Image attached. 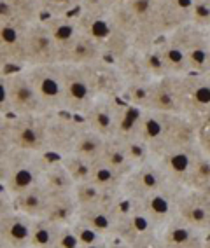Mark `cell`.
I'll return each mask as SVG.
<instances>
[{"label":"cell","instance_id":"cell-53","mask_svg":"<svg viewBox=\"0 0 210 248\" xmlns=\"http://www.w3.org/2000/svg\"><path fill=\"white\" fill-rule=\"evenodd\" d=\"M2 247H4V243H2V241H0V248H2Z\"/></svg>","mask_w":210,"mask_h":248},{"label":"cell","instance_id":"cell-49","mask_svg":"<svg viewBox=\"0 0 210 248\" xmlns=\"http://www.w3.org/2000/svg\"><path fill=\"white\" fill-rule=\"evenodd\" d=\"M130 0H102V4L107 7V9H114V7H119V5L126 4Z\"/></svg>","mask_w":210,"mask_h":248},{"label":"cell","instance_id":"cell-55","mask_svg":"<svg viewBox=\"0 0 210 248\" xmlns=\"http://www.w3.org/2000/svg\"><path fill=\"white\" fill-rule=\"evenodd\" d=\"M209 39H210V31H209Z\"/></svg>","mask_w":210,"mask_h":248},{"label":"cell","instance_id":"cell-15","mask_svg":"<svg viewBox=\"0 0 210 248\" xmlns=\"http://www.w3.org/2000/svg\"><path fill=\"white\" fill-rule=\"evenodd\" d=\"M193 0H156L152 16V35L160 40L191 21Z\"/></svg>","mask_w":210,"mask_h":248},{"label":"cell","instance_id":"cell-23","mask_svg":"<svg viewBox=\"0 0 210 248\" xmlns=\"http://www.w3.org/2000/svg\"><path fill=\"white\" fill-rule=\"evenodd\" d=\"M117 72H119L121 79L125 82V88L128 86H137V84H145L151 82L152 77L149 76L145 62H144V54L140 49H128L125 54H121L117 60H114Z\"/></svg>","mask_w":210,"mask_h":248},{"label":"cell","instance_id":"cell-4","mask_svg":"<svg viewBox=\"0 0 210 248\" xmlns=\"http://www.w3.org/2000/svg\"><path fill=\"white\" fill-rule=\"evenodd\" d=\"M49 115H9L11 143L16 151L48 154V121Z\"/></svg>","mask_w":210,"mask_h":248},{"label":"cell","instance_id":"cell-29","mask_svg":"<svg viewBox=\"0 0 210 248\" xmlns=\"http://www.w3.org/2000/svg\"><path fill=\"white\" fill-rule=\"evenodd\" d=\"M144 112L145 110L137 108V107L123 102L119 98L114 140L123 142V140H130V138H139V129H140V123H142Z\"/></svg>","mask_w":210,"mask_h":248},{"label":"cell","instance_id":"cell-8","mask_svg":"<svg viewBox=\"0 0 210 248\" xmlns=\"http://www.w3.org/2000/svg\"><path fill=\"white\" fill-rule=\"evenodd\" d=\"M27 76L39 94L40 102L46 107L48 114L63 112V74L62 65H39L25 67Z\"/></svg>","mask_w":210,"mask_h":248},{"label":"cell","instance_id":"cell-35","mask_svg":"<svg viewBox=\"0 0 210 248\" xmlns=\"http://www.w3.org/2000/svg\"><path fill=\"white\" fill-rule=\"evenodd\" d=\"M125 175H121L119 171L112 170L111 166H107L102 161L93 163V170H91V178L90 182H93L95 186L100 187L105 192H121L123 182H125Z\"/></svg>","mask_w":210,"mask_h":248},{"label":"cell","instance_id":"cell-46","mask_svg":"<svg viewBox=\"0 0 210 248\" xmlns=\"http://www.w3.org/2000/svg\"><path fill=\"white\" fill-rule=\"evenodd\" d=\"M54 248H81L79 239H77L72 226H62Z\"/></svg>","mask_w":210,"mask_h":248},{"label":"cell","instance_id":"cell-30","mask_svg":"<svg viewBox=\"0 0 210 248\" xmlns=\"http://www.w3.org/2000/svg\"><path fill=\"white\" fill-rule=\"evenodd\" d=\"M156 46L161 58H163V63H165L168 76H174V77L188 76L189 65H188V60H186V54L182 53V49L175 44L170 37L168 35L161 37L160 40H156Z\"/></svg>","mask_w":210,"mask_h":248},{"label":"cell","instance_id":"cell-36","mask_svg":"<svg viewBox=\"0 0 210 248\" xmlns=\"http://www.w3.org/2000/svg\"><path fill=\"white\" fill-rule=\"evenodd\" d=\"M186 189H193V191L210 196V157L203 154L201 149L196 161H194V166H193L191 177H189Z\"/></svg>","mask_w":210,"mask_h":248},{"label":"cell","instance_id":"cell-47","mask_svg":"<svg viewBox=\"0 0 210 248\" xmlns=\"http://www.w3.org/2000/svg\"><path fill=\"white\" fill-rule=\"evenodd\" d=\"M198 145L210 157V121L200 124V133H198Z\"/></svg>","mask_w":210,"mask_h":248},{"label":"cell","instance_id":"cell-7","mask_svg":"<svg viewBox=\"0 0 210 248\" xmlns=\"http://www.w3.org/2000/svg\"><path fill=\"white\" fill-rule=\"evenodd\" d=\"M79 31L82 35L90 37L98 42L105 51V46L117 31L116 25L112 21L111 9L102 4V0H84L82 5L74 14Z\"/></svg>","mask_w":210,"mask_h":248},{"label":"cell","instance_id":"cell-54","mask_svg":"<svg viewBox=\"0 0 210 248\" xmlns=\"http://www.w3.org/2000/svg\"><path fill=\"white\" fill-rule=\"evenodd\" d=\"M207 236H209V238H210V229H209V232H207Z\"/></svg>","mask_w":210,"mask_h":248},{"label":"cell","instance_id":"cell-26","mask_svg":"<svg viewBox=\"0 0 210 248\" xmlns=\"http://www.w3.org/2000/svg\"><path fill=\"white\" fill-rule=\"evenodd\" d=\"M107 60L103 47L95 42L93 39L86 37L81 33L77 37V40L74 42V46L70 47L65 58L62 60L60 65H77V67H93L97 63Z\"/></svg>","mask_w":210,"mask_h":248},{"label":"cell","instance_id":"cell-32","mask_svg":"<svg viewBox=\"0 0 210 248\" xmlns=\"http://www.w3.org/2000/svg\"><path fill=\"white\" fill-rule=\"evenodd\" d=\"M42 186L49 192H68L74 191V180L67 173L65 166L62 164L60 157H49V163L46 166L42 175Z\"/></svg>","mask_w":210,"mask_h":248},{"label":"cell","instance_id":"cell-3","mask_svg":"<svg viewBox=\"0 0 210 248\" xmlns=\"http://www.w3.org/2000/svg\"><path fill=\"white\" fill-rule=\"evenodd\" d=\"M63 74V112L82 117L91 103L98 98L90 67L62 65Z\"/></svg>","mask_w":210,"mask_h":248},{"label":"cell","instance_id":"cell-41","mask_svg":"<svg viewBox=\"0 0 210 248\" xmlns=\"http://www.w3.org/2000/svg\"><path fill=\"white\" fill-rule=\"evenodd\" d=\"M144 54V62H145V67H147L149 76L154 79H161V77H168V72H166L165 63H163V58H161L160 51H158L156 42L149 47L142 49Z\"/></svg>","mask_w":210,"mask_h":248},{"label":"cell","instance_id":"cell-37","mask_svg":"<svg viewBox=\"0 0 210 248\" xmlns=\"http://www.w3.org/2000/svg\"><path fill=\"white\" fill-rule=\"evenodd\" d=\"M100 161L105 163L107 166H111L112 170L119 171L121 175H125V177L133 170V164H131L130 159H128V155H126L123 145H121L117 140H114V138H111V140L107 142L105 151H103Z\"/></svg>","mask_w":210,"mask_h":248},{"label":"cell","instance_id":"cell-13","mask_svg":"<svg viewBox=\"0 0 210 248\" xmlns=\"http://www.w3.org/2000/svg\"><path fill=\"white\" fill-rule=\"evenodd\" d=\"M182 189L184 187L168 184V186L160 189V191L151 192L145 198H142L139 201H133V203L161 231L168 222H172L177 217V203H179V196Z\"/></svg>","mask_w":210,"mask_h":248},{"label":"cell","instance_id":"cell-6","mask_svg":"<svg viewBox=\"0 0 210 248\" xmlns=\"http://www.w3.org/2000/svg\"><path fill=\"white\" fill-rule=\"evenodd\" d=\"M163 115V126L156 147L152 149V157L156 159L166 152L182 149L198 143L200 124L194 119L184 114H161Z\"/></svg>","mask_w":210,"mask_h":248},{"label":"cell","instance_id":"cell-50","mask_svg":"<svg viewBox=\"0 0 210 248\" xmlns=\"http://www.w3.org/2000/svg\"><path fill=\"white\" fill-rule=\"evenodd\" d=\"M109 248H130V247H126L125 243H121L119 239L111 238V239H109Z\"/></svg>","mask_w":210,"mask_h":248},{"label":"cell","instance_id":"cell-21","mask_svg":"<svg viewBox=\"0 0 210 248\" xmlns=\"http://www.w3.org/2000/svg\"><path fill=\"white\" fill-rule=\"evenodd\" d=\"M160 248H207V234L175 217L161 229Z\"/></svg>","mask_w":210,"mask_h":248},{"label":"cell","instance_id":"cell-52","mask_svg":"<svg viewBox=\"0 0 210 248\" xmlns=\"http://www.w3.org/2000/svg\"><path fill=\"white\" fill-rule=\"evenodd\" d=\"M2 248H16V247H7V245H4V247H2Z\"/></svg>","mask_w":210,"mask_h":248},{"label":"cell","instance_id":"cell-42","mask_svg":"<svg viewBox=\"0 0 210 248\" xmlns=\"http://www.w3.org/2000/svg\"><path fill=\"white\" fill-rule=\"evenodd\" d=\"M74 232H76L77 239H79L81 247H86V245H95V243H102V241H107L109 238L102 236L98 231H95L93 227H90L88 224H84L82 220L76 218V220L70 224Z\"/></svg>","mask_w":210,"mask_h":248},{"label":"cell","instance_id":"cell-2","mask_svg":"<svg viewBox=\"0 0 210 248\" xmlns=\"http://www.w3.org/2000/svg\"><path fill=\"white\" fill-rule=\"evenodd\" d=\"M161 231L133 203L126 201L116 222L112 238L130 248H160Z\"/></svg>","mask_w":210,"mask_h":248},{"label":"cell","instance_id":"cell-1","mask_svg":"<svg viewBox=\"0 0 210 248\" xmlns=\"http://www.w3.org/2000/svg\"><path fill=\"white\" fill-rule=\"evenodd\" d=\"M49 157L51 155L48 154L14 149L5 163L0 164V186L7 191V194H11V198L40 186Z\"/></svg>","mask_w":210,"mask_h":248},{"label":"cell","instance_id":"cell-33","mask_svg":"<svg viewBox=\"0 0 210 248\" xmlns=\"http://www.w3.org/2000/svg\"><path fill=\"white\" fill-rule=\"evenodd\" d=\"M74 198H76L77 203V212H82V210H90L98 206V204L105 203V201L111 198L112 194H117V192H105L102 191L100 187H97L93 182H82V184H76L74 186Z\"/></svg>","mask_w":210,"mask_h":248},{"label":"cell","instance_id":"cell-16","mask_svg":"<svg viewBox=\"0 0 210 248\" xmlns=\"http://www.w3.org/2000/svg\"><path fill=\"white\" fill-rule=\"evenodd\" d=\"M25 30L23 25L0 21V72L25 68Z\"/></svg>","mask_w":210,"mask_h":248},{"label":"cell","instance_id":"cell-24","mask_svg":"<svg viewBox=\"0 0 210 248\" xmlns=\"http://www.w3.org/2000/svg\"><path fill=\"white\" fill-rule=\"evenodd\" d=\"M42 23L53 37L56 49H58L60 63H62L65 54L70 51L77 37L81 35L76 19H74V16H60V18H42Z\"/></svg>","mask_w":210,"mask_h":248},{"label":"cell","instance_id":"cell-22","mask_svg":"<svg viewBox=\"0 0 210 248\" xmlns=\"http://www.w3.org/2000/svg\"><path fill=\"white\" fill-rule=\"evenodd\" d=\"M33 218L23 215V213L9 212L0 218V241L7 247L30 248V234Z\"/></svg>","mask_w":210,"mask_h":248},{"label":"cell","instance_id":"cell-48","mask_svg":"<svg viewBox=\"0 0 210 248\" xmlns=\"http://www.w3.org/2000/svg\"><path fill=\"white\" fill-rule=\"evenodd\" d=\"M14 206H13V198H11V194H7V191H5L4 187L0 186V218L4 217V215H7L9 212H13Z\"/></svg>","mask_w":210,"mask_h":248},{"label":"cell","instance_id":"cell-9","mask_svg":"<svg viewBox=\"0 0 210 248\" xmlns=\"http://www.w3.org/2000/svg\"><path fill=\"white\" fill-rule=\"evenodd\" d=\"M170 184L166 178L165 171L161 170L160 163L154 157L147 163L135 166L128 175H126L121 194L126 201H139L145 198L151 192H156Z\"/></svg>","mask_w":210,"mask_h":248},{"label":"cell","instance_id":"cell-20","mask_svg":"<svg viewBox=\"0 0 210 248\" xmlns=\"http://www.w3.org/2000/svg\"><path fill=\"white\" fill-rule=\"evenodd\" d=\"M117 103H119V98L98 96L81 119L86 124V128L111 140L116 133Z\"/></svg>","mask_w":210,"mask_h":248},{"label":"cell","instance_id":"cell-27","mask_svg":"<svg viewBox=\"0 0 210 248\" xmlns=\"http://www.w3.org/2000/svg\"><path fill=\"white\" fill-rule=\"evenodd\" d=\"M42 218L58 226H70L77 218V203L74 192H49L48 208Z\"/></svg>","mask_w":210,"mask_h":248},{"label":"cell","instance_id":"cell-17","mask_svg":"<svg viewBox=\"0 0 210 248\" xmlns=\"http://www.w3.org/2000/svg\"><path fill=\"white\" fill-rule=\"evenodd\" d=\"M198 154H200V145L194 143V145L166 152V154L156 157V161L160 163L161 170L165 171L170 184L179 187H188L189 177H191L193 166H194Z\"/></svg>","mask_w":210,"mask_h":248},{"label":"cell","instance_id":"cell-5","mask_svg":"<svg viewBox=\"0 0 210 248\" xmlns=\"http://www.w3.org/2000/svg\"><path fill=\"white\" fill-rule=\"evenodd\" d=\"M175 44L182 49L189 65V74L205 76L210 68V39L209 31L188 23L172 31L170 35Z\"/></svg>","mask_w":210,"mask_h":248},{"label":"cell","instance_id":"cell-19","mask_svg":"<svg viewBox=\"0 0 210 248\" xmlns=\"http://www.w3.org/2000/svg\"><path fill=\"white\" fill-rule=\"evenodd\" d=\"M177 218L207 234L210 229V196L184 187L177 203Z\"/></svg>","mask_w":210,"mask_h":248},{"label":"cell","instance_id":"cell-45","mask_svg":"<svg viewBox=\"0 0 210 248\" xmlns=\"http://www.w3.org/2000/svg\"><path fill=\"white\" fill-rule=\"evenodd\" d=\"M14 147L11 143L9 129H7V117H0V164L13 154Z\"/></svg>","mask_w":210,"mask_h":248},{"label":"cell","instance_id":"cell-43","mask_svg":"<svg viewBox=\"0 0 210 248\" xmlns=\"http://www.w3.org/2000/svg\"><path fill=\"white\" fill-rule=\"evenodd\" d=\"M189 23L210 31V0H193L191 21Z\"/></svg>","mask_w":210,"mask_h":248},{"label":"cell","instance_id":"cell-40","mask_svg":"<svg viewBox=\"0 0 210 248\" xmlns=\"http://www.w3.org/2000/svg\"><path fill=\"white\" fill-rule=\"evenodd\" d=\"M117 142H119V140H117ZM119 143L123 145V149H125L128 159L133 164V168L139 166V164L147 163L149 159H152L151 149H149L147 143L142 142L140 138H130V140H123V142H119Z\"/></svg>","mask_w":210,"mask_h":248},{"label":"cell","instance_id":"cell-39","mask_svg":"<svg viewBox=\"0 0 210 248\" xmlns=\"http://www.w3.org/2000/svg\"><path fill=\"white\" fill-rule=\"evenodd\" d=\"M62 164L65 166L67 173L74 180V184H82V182H90L91 178V170H93V163L86 161L76 154H68L60 157Z\"/></svg>","mask_w":210,"mask_h":248},{"label":"cell","instance_id":"cell-31","mask_svg":"<svg viewBox=\"0 0 210 248\" xmlns=\"http://www.w3.org/2000/svg\"><path fill=\"white\" fill-rule=\"evenodd\" d=\"M107 142H109V138L91 131L90 128H86V124H84L82 129H81L79 137H77V140H76V145H74L72 154L79 155V157H82V159H86V161H91V163H97V161H100V157H102Z\"/></svg>","mask_w":210,"mask_h":248},{"label":"cell","instance_id":"cell-51","mask_svg":"<svg viewBox=\"0 0 210 248\" xmlns=\"http://www.w3.org/2000/svg\"><path fill=\"white\" fill-rule=\"evenodd\" d=\"M81 248H109V239H107V241H102V243L86 245V247H81Z\"/></svg>","mask_w":210,"mask_h":248},{"label":"cell","instance_id":"cell-14","mask_svg":"<svg viewBox=\"0 0 210 248\" xmlns=\"http://www.w3.org/2000/svg\"><path fill=\"white\" fill-rule=\"evenodd\" d=\"M56 63H60L58 49L42 19L27 27L25 30V67L56 65Z\"/></svg>","mask_w":210,"mask_h":248},{"label":"cell","instance_id":"cell-11","mask_svg":"<svg viewBox=\"0 0 210 248\" xmlns=\"http://www.w3.org/2000/svg\"><path fill=\"white\" fill-rule=\"evenodd\" d=\"M82 126L84 123L81 117L67 112L51 114L48 121V155L63 157L72 154Z\"/></svg>","mask_w":210,"mask_h":248},{"label":"cell","instance_id":"cell-44","mask_svg":"<svg viewBox=\"0 0 210 248\" xmlns=\"http://www.w3.org/2000/svg\"><path fill=\"white\" fill-rule=\"evenodd\" d=\"M9 72H0V117H9Z\"/></svg>","mask_w":210,"mask_h":248},{"label":"cell","instance_id":"cell-25","mask_svg":"<svg viewBox=\"0 0 210 248\" xmlns=\"http://www.w3.org/2000/svg\"><path fill=\"white\" fill-rule=\"evenodd\" d=\"M90 70L98 96L121 98V94L125 91V82L121 79L116 65L111 60H103V62L97 63V65L90 67Z\"/></svg>","mask_w":210,"mask_h":248},{"label":"cell","instance_id":"cell-12","mask_svg":"<svg viewBox=\"0 0 210 248\" xmlns=\"http://www.w3.org/2000/svg\"><path fill=\"white\" fill-rule=\"evenodd\" d=\"M11 115H48L25 68L9 72Z\"/></svg>","mask_w":210,"mask_h":248},{"label":"cell","instance_id":"cell-18","mask_svg":"<svg viewBox=\"0 0 210 248\" xmlns=\"http://www.w3.org/2000/svg\"><path fill=\"white\" fill-rule=\"evenodd\" d=\"M145 110L158 114H184L179 77L168 76L152 80Z\"/></svg>","mask_w":210,"mask_h":248},{"label":"cell","instance_id":"cell-34","mask_svg":"<svg viewBox=\"0 0 210 248\" xmlns=\"http://www.w3.org/2000/svg\"><path fill=\"white\" fill-rule=\"evenodd\" d=\"M62 226L46 218H33L30 234V248H54Z\"/></svg>","mask_w":210,"mask_h":248},{"label":"cell","instance_id":"cell-38","mask_svg":"<svg viewBox=\"0 0 210 248\" xmlns=\"http://www.w3.org/2000/svg\"><path fill=\"white\" fill-rule=\"evenodd\" d=\"M84 0H39L40 11L44 18L74 16Z\"/></svg>","mask_w":210,"mask_h":248},{"label":"cell","instance_id":"cell-10","mask_svg":"<svg viewBox=\"0 0 210 248\" xmlns=\"http://www.w3.org/2000/svg\"><path fill=\"white\" fill-rule=\"evenodd\" d=\"M182 94V112L198 124L210 121V79L201 74L179 77Z\"/></svg>","mask_w":210,"mask_h":248},{"label":"cell","instance_id":"cell-28","mask_svg":"<svg viewBox=\"0 0 210 248\" xmlns=\"http://www.w3.org/2000/svg\"><path fill=\"white\" fill-rule=\"evenodd\" d=\"M49 201V191L42 184L33 189L21 192L13 198V206L16 212L23 213L30 218H42Z\"/></svg>","mask_w":210,"mask_h":248}]
</instances>
